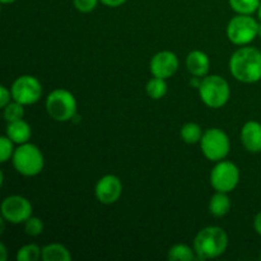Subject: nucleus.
<instances>
[{
    "label": "nucleus",
    "mask_w": 261,
    "mask_h": 261,
    "mask_svg": "<svg viewBox=\"0 0 261 261\" xmlns=\"http://www.w3.org/2000/svg\"><path fill=\"white\" fill-rule=\"evenodd\" d=\"M200 148L203 154L212 162L223 161L231 149L229 138L223 130L218 127H211L204 132L200 140Z\"/></svg>",
    "instance_id": "6"
},
{
    "label": "nucleus",
    "mask_w": 261,
    "mask_h": 261,
    "mask_svg": "<svg viewBox=\"0 0 261 261\" xmlns=\"http://www.w3.org/2000/svg\"><path fill=\"white\" fill-rule=\"evenodd\" d=\"M24 232L28 236H40L43 232V222L37 217H30L24 222Z\"/></svg>",
    "instance_id": "25"
},
{
    "label": "nucleus",
    "mask_w": 261,
    "mask_h": 261,
    "mask_svg": "<svg viewBox=\"0 0 261 261\" xmlns=\"http://www.w3.org/2000/svg\"><path fill=\"white\" fill-rule=\"evenodd\" d=\"M10 91H12L13 101L19 102L23 106L36 103L42 96V86L40 81L33 75L18 76Z\"/></svg>",
    "instance_id": "9"
},
{
    "label": "nucleus",
    "mask_w": 261,
    "mask_h": 261,
    "mask_svg": "<svg viewBox=\"0 0 261 261\" xmlns=\"http://www.w3.org/2000/svg\"><path fill=\"white\" fill-rule=\"evenodd\" d=\"M0 2H2L3 4H12V3L17 2V0H0Z\"/></svg>",
    "instance_id": "32"
},
{
    "label": "nucleus",
    "mask_w": 261,
    "mask_h": 261,
    "mask_svg": "<svg viewBox=\"0 0 261 261\" xmlns=\"http://www.w3.org/2000/svg\"><path fill=\"white\" fill-rule=\"evenodd\" d=\"M229 209H231V200H229V196L227 195V193L217 191L211 198L209 212H211L212 216L221 218V217H224L228 213Z\"/></svg>",
    "instance_id": "16"
},
{
    "label": "nucleus",
    "mask_w": 261,
    "mask_h": 261,
    "mask_svg": "<svg viewBox=\"0 0 261 261\" xmlns=\"http://www.w3.org/2000/svg\"><path fill=\"white\" fill-rule=\"evenodd\" d=\"M203 130L195 122H188L184 125L180 130V137L188 144H195V143H200L201 138H203Z\"/></svg>",
    "instance_id": "18"
},
{
    "label": "nucleus",
    "mask_w": 261,
    "mask_h": 261,
    "mask_svg": "<svg viewBox=\"0 0 261 261\" xmlns=\"http://www.w3.org/2000/svg\"><path fill=\"white\" fill-rule=\"evenodd\" d=\"M199 96L211 109H221L228 102L231 88L228 82L221 75H205L199 87Z\"/></svg>",
    "instance_id": "4"
},
{
    "label": "nucleus",
    "mask_w": 261,
    "mask_h": 261,
    "mask_svg": "<svg viewBox=\"0 0 261 261\" xmlns=\"http://www.w3.org/2000/svg\"><path fill=\"white\" fill-rule=\"evenodd\" d=\"M24 116V106L17 101H13L4 107V119L7 122L18 121Z\"/></svg>",
    "instance_id": "23"
},
{
    "label": "nucleus",
    "mask_w": 261,
    "mask_h": 261,
    "mask_svg": "<svg viewBox=\"0 0 261 261\" xmlns=\"http://www.w3.org/2000/svg\"><path fill=\"white\" fill-rule=\"evenodd\" d=\"M145 91H147V94L150 98H163L166 96V93H167V83H166V79L153 76L152 79L148 81L147 86H145Z\"/></svg>",
    "instance_id": "19"
},
{
    "label": "nucleus",
    "mask_w": 261,
    "mask_h": 261,
    "mask_svg": "<svg viewBox=\"0 0 261 261\" xmlns=\"http://www.w3.org/2000/svg\"><path fill=\"white\" fill-rule=\"evenodd\" d=\"M42 257V250L35 244L24 245L17 251L15 259L18 261H37Z\"/></svg>",
    "instance_id": "22"
},
{
    "label": "nucleus",
    "mask_w": 261,
    "mask_h": 261,
    "mask_svg": "<svg viewBox=\"0 0 261 261\" xmlns=\"http://www.w3.org/2000/svg\"><path fill=\"white\" fill-rule=\"evenodd\" d=\"M201 79L203 78H200V76H194V78H191V81H190V86L194 87V88L199 89V87H200V84H201Z\"/></svg>",
    "instance_id": "30"
},
{
    "label": "nucleus",
    "mask_w": 261,
    "mask_h": 261,
    "mask_svg": "<svg viewBox=\"0 0 261 261\" xmlns=\"http://www.w3.org/2000/svg\"><path fill=\"white\" fill-rule=\"evenodd\" d=\"M2 216L9 223H24L30 217H32V204L24 196H8L2 203Z\"/></svg>",
    "instance_id": "10"
},
{
    "label": "nucleus",
    "mask_w": 261,
    "mask_h": 261,
    "mask_svg": "<svg viewBox=\"0 0 261 261\" xmlns=\"http://www.w3.org/2000/svg\"><path fill=\"white\" fill-rule=\"evenodd\" d=\"M94 193L99 203L110 205V204L116 203L121 196L122 184L117 176L106 175L98 180Z\"/></svg>",
    "instance_id": "11"
},
{
    "label": "nucleus",
    "mask_w": 261,
    "mask_h": 261,
    "mask_svg": "<svg viewBox=\"0 0 261 261\" xmlns=\"http://www.w3.org/2000/svg\"><path fill=\"white\" fill-rule=\"evenodd\" d=\"M229 70L242 83L251 84L261 81V53L249 46L239 48L229 59Z\"/></svg>",
    "instance_id": "1"
},
{
    "label": "nucleus",
    "mask_w": 261,
    "mask_h": 261,
    "mask_svg": "<svg viewBox=\"0 0 261 261\" xmlns=\"http://www.w3.org/2000/svg\"><path fill=\"white\" fill-rule=\"evenodd\" d=\"M260 260H261V254H260Z\"/></svg>",
    "instance_id": "35"
},
{
    "label": "nucleus",
    "mask_w": 261,
    "mask_h": 261,
    "mask_svg": "<svg viewBox=\"0 0 261 261\" xmlns=\"http://www.w3.org/2000/svg\"><path fill=\"white\" fill-rule=\"evenodd\" d=\"M241 142L251 153L261 152V124L257 121H247L242 126Z\"/></svg>",
    "instance_id": "13"
},
{
    "label": "nucleus",
    "mask_w": 261,
    "mask_h": 261,
    "mask_svg": "<svg viewBox=\"0 0 261 261\" xmlns=\"http://www.w3.org/2000/svg\"><path fill=\"white\" fill-rule=\"evenodd\" d=\"M42 259L45 261H69L71 255L63 245L50 244L42 249Z\"/></svg>",
    "instance_id": "17"
},
{
    "label": "nucleus",
    "mask_w": 261,
    "mask_h": 261,
    "mask_svg": "<svg viewBox=\"0 0 261 261\" xmlns=\"http://www.w3.org/2000/svg\"><path fill=\"white\" fill-rule=\"evenodd\" d=\"M32 135V130L28 122L24 120H18V121L8 122L7 126V137H9L15 144H24L28 143Z\"/></svg>",
    "instance_id": "15"
},
{
    "label": "nucleus",
    "mask_w": 261,
    "mask_h": 261,
    "mask_svg": "<svg viewBox=\"0 0 261 261\" xmlns=\"http://www.w3.org/2000/svg\"><path fill=\"white\" fill-rule=\"evenodd\" d=\"M229 7L237 14H247L251 15L257 12L260 7V0H228Z\"/></svg>",
    "instance_id": "21"
},
{
    "label": "nucleus",
    "mask_w": 261,
    "mask_h": 261,
    "mask_svg": "<svg viewBox=\"0 0 261 261\" xmlns=\"http://www.w3.org/2000/svg\"><path fill=\"white\" fill-rule=\"evenodd\" d=\"M98 2L99 0H73V4L81 13H89L96 9Z\"/></svg>",
    "instance_id": "26"
},
{
    "label": "nucleus",
    "mask_w": 261,
    "mask_h": 261,
    "mask_svg": "<svg viewBox=\"0 0 261 261\" xmlns=\"http://www.w3.org/2000/svg\"><path fill=\"white\" fill-rule=\"evenodd\" d=\"M178 65L180 63L176 54H173L172 51H161L152 58L149 69L153 76L167 79L177 71Z\"/></svg>",
    "instance_id": "12"
},
{
    "label": "nucleus",
    "mask_w": 261,
    "mask_h": 261,
    "mask_svg": "<svg viewBox=\"0 0 261 261\" xmlns=\"http://www.w3.org/2000/svg\"><path fill=\"white\" fill-rule=\"evenodd\" d=\"M228 246V236L221 227L211 226L201 229L194 240V250L199 260L214 259L224 254Z\"/></svg>",
    "instance_id": "2"
},
{
    "label": "nucleus",
    "mask_w": 261,
    "mask_h": 261,
    "mask_svg": "<svg viewBox=\"0 0 261 261\" xmlns=\"http://www.w3.org/2000/svg\"><path fill=\"white\" fill-rule=\"evenodd\" d=\"M14 142L10 139L7 135H3L0 138V162L5 163L9 161V158L13 157L14 154Z\"/></svg>",
    "instance_id": "24"
},
{
    "label": "nucleus",
    "mask_w": 261,
    "mask_h": 261,
    "mask_svg": "<svg viewBox=\"0 0 261 261\" xmlns=\"http://www.w3.org/2000/svg\"><path fill=\"white\" fill-rule=\"evenodd\" d=\"M186 66H188V70L193 74V76L204 78L205 75H208L211 61L205 53L200 50H194L186 58Z\"/></svg>",
    "instance_id": "14"
},
{
    "label": "nucleus",
    "mask_w": 261,
    "mask_h": 261,
    "mask_svg": "<svg viewBox=\"0 0 261 261\" xmlns=\"http://www.w3.org/2000/svg\"><path fill=\"white\" fill-rule=\"evenodd\" d=\"M103 5L110 8H117V7H121L122 4L126 3V0H99Z\"/></svg>",
    "instance_id": "28"
},
{
    "label": "nucleus",
    "mask_w": 261,
    "mask_h": 261,
    "mask_svg": "<svg viewBox=\"0 0 261 261\" xmlns=\"http://www.w3.org/2000/svg\"><path fill=\"white\" fill-rule=\"evenodd\" d=\"M254 228H255V231L257 232V234H260L261 236V212H259V213L256 214V217H255Z\"/></svg>",
    "instance_id": "29"
},
{
    "label": "nucleus",
    "mask_w": 261,
    "mask_h": 261,
    "mask_svg": "<svg viewBox=\"0 0 261 261\" xmlns=\"http://www.w3.org/2000/svg\"><path fill=\"white\" fill-rule=\"evenodd\" d=\"M46 111L55 121L65 122L76 115V99L71 92L59 88L51 92L46 98Z\"/></svg>",
    "instance_id": "5"
},
{
    "label": "nucleus",
    "mask_w": 261,
    "mask_h": 261,
    "mask_svg": "<svg viewBox=\"0 0 261 261\" xmlns=\"http://www.w3.org/2000/svg\"><path fill=\"white\" fill-rule=\"evenodd\" d=\"M0 254H2V256H0V260L2 261H5L7 260V247H5V245L0 244Z\"/></svg>",
    "instance_id": "31"
},
{
    "label": "nucleus",
    "mask_w": 261,
    "mask_h": 261,
    "mask_svg": "<svg viewBox=\"0 0 261 261\" xmlns=\"http://www.w3.org/2000/svg\"><path fill=\"white\" fill-rule=\"evenodd\" d=\"M257 15H259V19L261 20V3H260V7H259V9H257Z\"/></svg>",
    "instance_id": "33"
},
{
    "label": "nucleus",
    "mask_w": 261,
    "mask_h": 261,
    "mask_svg": "<svg viewBox=\"0 0 261 261\" xmlns=\"http://www.w3.org/2000/svg\"><path fill=\"white\" fill-rule=\"evenodd\" d=\"M240 182V170L229 161H219L211 172V185L221 193H231Z\"/></svg>",
    "instance_id": "8"
},
{
    "label": "nucleus",
    "mask_w": 261,
    "mask_h": 261,
    "mask_svg": "<svg viewBox=\"0 0 261 261\" xmlns=\"http://www.w3.org/2000/svg\"><path fill=\"white\" fill-rule=\"evenodd\" d=\"M12 161L15 171L27 177L37 176L45 166V158H43L42 152L37 145L32 144V143L19 144V147L15 148Z\"/></svg>",
    "instance_id": "3"
},
{
    "label": "nucleus",
    "mask_w": 261,
    "mask_h": 261,
    "mask_svg": "<svg viewBox=\"0 0 261 261\" xmlns=\"http://www.w3.org/2000/svg\"><path fill=\"white\" fill-rule=\"evenodd\" d=\"M257 36L261 38V23L259 24V31H257Z\"/></svg>",
    "instance_id": "34"
},
{
    "label": "nucleus",
    "mask_w": 261,
    "mask_h": 261,
    "mask_svg": "<svg viewBox=\"0 0 261 261\" xmlns=\"http://www.w3.org/2000/svg\"><path fill=\"white\" fill-rule=\"evenodd\" d=\"M259 23L251 15L239 14L229 20L227 25V37L237 46H246L257 37Z\"/></svg>",
    "instance_id": "7"
},
{
    "label": "nucleus",
    "mask_w": 261,
    "mask_h": 261,
    "mask_svg": "<svg viewBox=\"0 0 261 261\" xmlns=\"http://www.w3.org/2000/svg\"><path fill=\"white\" fill-rule=\"evenodd\" d=\"M12 98V91H9V89L4 86L0 87V107L4 109L8 103H10V99Z\"/></svg>",
    "instance_id": "27"
},
{
    "label": "nucleus",
    "mask_w": 261,
    "mask_h": 261,
    "mask_svg": "<svg viewBox=\"0 0 261 261\" xmlns=\"http://www.w3.org/2000/svg\"><path fill=\"white\" fill-rule=\"evenodd\" d=\"M195 250L189 247L188 245H175L168 251V260L171 261H191L195 259Z\"/></svg>",
    "instance_id": "20"
}]
</instances>
